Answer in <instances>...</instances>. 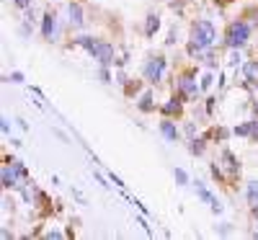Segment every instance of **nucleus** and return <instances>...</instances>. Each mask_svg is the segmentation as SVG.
<instances>
[{"label":"nucleus","mask_w":258,"mask_h":240,"mask_svg":"<svg viewBox=\"0 0 258 240\" xmlns=\"http://www.w3.org/2000/svg\"><path fill=\"white\" fill-rule=\"evenodd\" d=\"M214 41V26L209 24V21H199V24H194L191 29V52H202L207 47H212Z\"/></svg>","instance_id":"1"},{"label":"nucleus","mask_w":258,"mask_h":240,"mask_svg":"<svg viewBox=\"0 0 258 240\" xmlns=\"http://www.w3.org/2000/svg\"><path fill=\"white\" fill-rule=\"evenodd\" d=\"M78 44H80L83 49H88V54H93V59H98V62H103V65L114 62V49H111L109 44H103V41H96V39H91V36H80Z\"/></svg>","instance_id":"2"},{"label":"nucleus","mask_w":258,"mask_h":240,"mask_svg":"<svg viewBox=\"0 0 258 240\" xmlns=\"http://www.w3.org/2000/svg\"><path fill=\"white\" fill-rule=\"evenodd\" d=\"M248 36H250V26L243 24V21H235V24H230V29H227V44L232 49H238L248 41Z\"/></svg>","instance_id":"3"},{"label":"nucleus","mask_w":258,"mask_h":240,"mask_svg":"<svg viewBox=\"0 0 258 240\" xmlns=\"http://www.w3.org/2000/svg\"><path fill=\"white\" fill-rule=\"evenodd\" d=\"M18 176H26V170L18 160H11V165L3 168V186H16Z\"/></svg>","instance_id":"4"},{"label":"nucleus","mask_w":258,"mask_h":240,"mask_svg":"<svg viewBox=\"0 0 258 240\" xmlns=\"http://www.w3.org/2000/svg\"><path fill=\"white\" fill-rule=\"evenodd\" d=\"M163 70H165V59L163 57H155V59H150L147 62V68H145V78L147 80H160L163 78Z\"/></svg>","instance_id":"5"},{"label":"nucleus","mask_w":258,"mask_h":240,"mask_svg":"<svg viewBox=\"0 0 258 240\" xmlns=\"http://www.w3.org/2000/svg\"><path fill=\"white\" fill-rule=\"evenodd\" d=\"M181 91H183L188 98H194L199 88H197V83H194V78H188V75H186V78H181Z\"/></svg>","instance_id":"6"},{"label":"nucleus","mask_w":258,"mask_h":240,"mask_svg":"<svg viewBox=\"0 0 258 240\" xmlns=\"http://www.w3.org/2000/svg\"><path fill=\"white\" fill-rule=\"evenodd\" d=\"M54 31H57V21H54V16L49 13V16H44V36H47V39H52V36H54Z\"/></svg>","instance_id":"7"},{"label":"nucleus","mask_w":258,"mask_h":240,"mask_svg":"<svg viewBox=\"0 0 258 240\" xmlns=\"http://www.w3.org/2000/svg\"><path fill=\"white\" fill-rule=\"evenodd\" d=\"M160 129H163V135H165L170 142H176V140H178V129H176L173 124H170V122H163V124H160Z\"/></svg>","instance_id":"8"},{"label":"nucleus","mask_w":258,"mask_h":240,"mask_svg":"<svg viewBox=\"0 0 258 240\" xmlns=\"http://www.w3.org/2000/svg\"><path fill=\"white\" fill-rule=\"evenodd\" d=\"M70 24H75V26H80L83 24V13H80V6L78 3H70Z\"/></svg>","instance_id":"9"},{"label":"nucleus","mask_w":258,"mask_h":240,"mask_svg":"<svg viewBox=\"0 0 258 240\" xmlns=\"http://www.w3.org/2000/svg\"><path fill=\"white\" fill-rule=\"evenodd\" d=\"M245 78L250 83H258V62H248L245 65Z\"/></svg>","instance_id":"10"},{"label":"nucleus","mask_w":258,"mask_h":240,"mask_svg":"<svg viewBox=\"0 0 258 240\" xmlns=\"http://www.w3.org/2000/svg\"><path fill=\"white\" fill-rule=\"evenodd\" d=\"M248 202H250L253 207H258V181H253V184L248 186Z\"/></svg>","instance_id":"11"},{"label":"nucleus","mask_w":258,"mask_h":240,"mask_svg":"<svg viewBox=\"0 0 258 240\" xmlns=\"http://www.w3.org/2000/svg\"><path fill=\"white\" fill-rule=\"evenodd\" d=\"M158 26H160V21H158V16H150V18H147V26H145L147 36H153V34L158 31Z\"/></svg>","instance_id":"12"},{"label":"nucleus","mask_w":258,"mask_h":240,"mask_svg":"<svg viewBox=\"0 0 258 240\" xmlns=\"http://www.w3.org/2000/svg\"><path fill=\"white\" fill-rule=\"evenodd\" d=\"M178 111H181V103L178 101H168L163 106V114H178Z\"/></svg>","instance_id":"13"},{"label":"nucleus","mask_w":258,"mask_h":240,"mask_svg":"<svg viewBox=\"0 0 258 240\" xmlns=\"http://www.w3.org/2000/svg\"><path fill=\"white\" fill-rule=\"evenodd\" d=\"M197 194L202 196V199H204V202H209V204L214 202V196H212V194H209V191H207V189H204V186L199 184V181H197Z\"/></svg>","instance_id":"14"},{"label":"nucleus","mask_w":258,"mask_h":240,"mask_svg":"<svg viewBox=\"0 0 258 240\" xmlns=\"http://www.w3.org/2000/svg\"><path fill=\"white\" fill-rule=\"evenodd\" d=\"M150 101H153V96L145 93V96H142V101H140V108H142V111H150V108H153V103H150Z\"/></svg>","instance_id":"15"},{"label":"nucleus","mask_w":258,"mask_h":240,"mask_svg":"<svg viewBox=\"0 0 258 240\" xmlns=\"http://www.w3.org/2000/svg\"><path fill=\"white\" fill-rule=\"evenodd\" d=\"M173 176H176V181H178V184H186V173H183L181 168H176V173H173Z\"/></svg>","instance_id":"16"},{"label":"nucleus","mask_w":258,"mask_h":240,"mask_svg":"<svg viewBox=\"0 0 258 240\" xmlns=\"http://www.w3.org/2000/svg\"><path fill=\"white\" fill-rule=\"evenodd\" d=\"M235 132H238V135H250V124H243V127H238Z\"/></svg>","instance_id":"17"},{"label":"nucleus","mask_w":258,"mask_h":240,"mask_svg":"<svg viewBox=\"0 0 258 240\" xmlns=\"http://www.w3.org/2000/svg\"><path fill=\"white\" fill-rule=\"evenodd\" d=\"M13 3H16L18 8H29V6H31V0H13Z\"/></svg>","instance_id":"18"},{"label":"nucleus","mask_w":258,"mask_h":240,"mask_svg":"<svg viewBox=\"0 0 258 240\" xmlns=\"http://www.w3.org/2000/svg\"><path fill=\"white\" fill-rule=\"evenodd\" d=\"M191 150H194V152H202V150H204V145H202V142H194V145H191Z\"/></svg>","instance_id":"19"},{"label":"nucleus","mask_w":258,"mask_h":240,"mask_svg":"<svg viewBox=\"0 0 258 240\" xmlns=\"http://www.w3.org/2000/svg\"><path fill=\"white\" fill-rule=\"evenodd\" d=\"M209 83H212V75H204V80H202V88H209Z\"/></svg>","instance_id":"20"},{"label":"nucleus","mask_w":258,"mask_h":240,"mask_svg":"<svg viewBox=\"0 0 258 240\" xmlns=\"http://www.w3.org/2000/svg\"><path fill=\"white\" fill-rule=\"evenodd\" d=\"M250 132H253V137H258V122H250Z\"/></svg>","instance_id":"21"}]
</instances>
